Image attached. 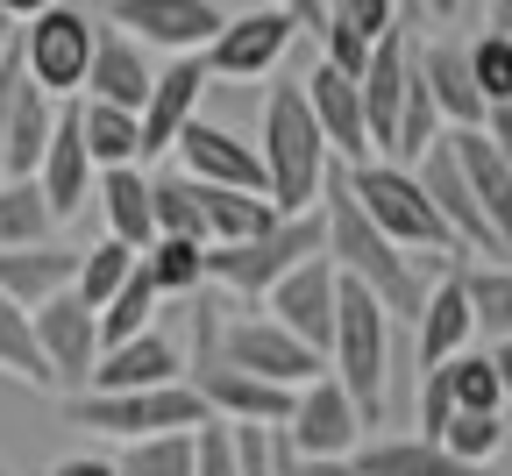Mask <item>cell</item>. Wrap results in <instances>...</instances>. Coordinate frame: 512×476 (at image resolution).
I'll use <instances>...</instances> for the list:
<instances>
[{
    "mask_svg": "<svg viewBox=\"0 0 512 476\" xmlns=\"http://www.w3.org/2000/svg\"><path fill=\"white\" fill-rule=\"evenodd\" d=\"M320 214H328V256H335L342 278L370 285L392 320H420L427 285H434V270H441V263L399 249L392 235H384V228L363 214V199L349 192V164H328V185H320Z\"/></svg>",
    "mask_w": 512,
    "mask_h": 476,
    "instance_id": "1",
    "label": "cell"
},
{
    "mask_svg": "<svg viewBox=\"0 0 512 476\" xmlns=\"http://www.w3.org/2000/svg\"><path fill=\"white\" fill-rule=\"evenodd\" d=\"M256 150H264V171H271V199L278 214H306L320 207V185H328V135L313 121V100L299 79H278L264 93V135H256Z\"/></svg>",
    "mask_w": 512,
    "mask_h": 476,
    "instance_id": "2",
    "label": "cell"
},
{
    "mask_svg": "<svg viewBox=\"0 0 512 476\" xmlns=\"http://www.w3.org/2000/svg\"><path fill=\"white\" fill-rule=\"evenodd\" d=\"M349 192L363 199V214H370L384 235H392L399 249L434 256V263H448V256H470L456 235H448V221L434 214V199H427V185L413 178V164L363 157V164H349Z\"/></svg>",
    "mask_w": 512,
    "mask_h": 476,
    "instance_id": "3",
    "label": "cell"
},
{
    "mask_svg": "<svg viewBox=\"0 0 512 476\" xmlns=\"http://www.w3.org/2000/svg\"><path fill=\"white\" fill-rule=\"evenodd\" d=\"M328 370L349 384V398L363 405V420H384L392 398V313L384 299L356 278H342V313H335V342H328Z\"/></svg>",
    "mask_w": 512,
    "mask_h": 476,
    "instance_id": "4",
    "label": "cell"
},
{
    "mask_svg": "<svg viewBox=\"0 0 512 476\" xmlns=\"http://www.w3.org/2000/svg\"><path fill=\"white\" fill-rule=\"evenodd\" d=\"M328 249V214L306 207V214H278V228L249 235V242H207V278L235 299H264L292 263Z\"/></svg>",
    "mask_w": 512,
    "mask_h": 476,
    "instance_id": "5",
    "label": "cell"
},
{
    "mask_svg": "<svg viewBox=\"0 0 512 476\" xmlns=\"http://www.w3.org/2000/svg\"><path fill=\"white\" fill-rule=\"evenodd\" d=\"M64 420L107 434V441H143V434H171V427H200L207 420V398L178 384H143V391H72L64 398Z\"/></svg>",
    "mask_w": 512,
    "mask_h": 476,
    "instance_id": "6",
    "label": "cell"
},
{
    "mask_svg": "<svg viewBox=\"0 0 512 476\" xmlns=\"http://www.w3.org/2000/svg\"><path fill=\"white\" fill-rule=\"evenodd\" d=\"M93 15L64 8V0H50L43 15L22 22V64L29 79L50 93V100H79L86 93V72H93Z\"/></svg>",
    "mask_w": 512,
    "mask_h": 476,
    "instance_id": "7",
    "label": "cell"
},
{
    "mask_svg": "<svg viewBox=\"0 0 512 476\" xmlns=\"http://www.w3.org/2000/svg\"><path fill=\"white\" fill-rule=\"evenodd\" d=\"M299 29L306 22L292 8H271V0H264V8H249V15H228L221 36L200 57H207L214 79H271L278 64H285V50L299 43Z\"/></svg>",
    "mask_w": 512,
    "mask_h": 476,
    "instance_id": "8",
    "label": "cell"
},
{
    "mask_svg": "<svg viewBox=\"0 0 512 476\" xmlns=\"http://www.w3.org/2000/svg\"><path fill=\"white\" fill-rule=\"evenodd\" d=\"M221 363L235 370H256V377H271V384H306L328 370V356H320L313 342H299V334L271 313H242V320H221Z\"/></svg>",
    "mask_w": 512,
    "mask_h": 476,
    "instance_id": "9",
    "label": "cell"
},
{
    "mask_svg": "<svg viewBox=\"0 0 512 476\" xmlns=\"http://www.w3.org/2000/svg\"><path fill=\"white\" fill-rule=\"evenodd\" d=\"M363 434H370V420H363V405L349 398V384L335 370H320V377L299 384L292 420H285V441L299 455H356Z\"/></svg>",
    "mask_w": 512,
    "mask_h": 476,
    "instance_id": "10",
    "label": "cell"
},
{
    "mask_svg": "<svg viewBox=\"0 0 512 476\" xmlns=\"http://www.w3.org/2000/svg\"><path fill=\"white\" fill-rule=\"evenodd\" d=\"M264 313L285 320L299 342H313L320 356H328V342H335V313H342V270H335V256L320 249V256H306V263H292L285 278L264 292Z\"/></svg>",
    "mask_w": 512,
    "mask_h": 476,
    "instance_id": "11",
    "label": "cell"
},
{
    "mask_svg": "<svg viewBox=\"0 0 512 476\" xmlns=\"http://www.w3.org/2000/svg\"><path fill=\"white\" fill-rule=\"evenodd\" d=\"M36 342H43V363L64 391H86L93 384V363H100V306H86L72 285L50 292L36 306Z\"/></svg>",
    "mask_w": 512,
    "mask_h": 476,
    "instance_id": "12",
    "label": "cell"
},
{
    "mask_svg": "<svg viewBox=\"0 0 512 476\" xmlns=\"http://www.w3.org/2000/svg\"><path fill=\"white\" fill-rule=\"evenodd\" d=\"M413 178L427 185V199H434V214L448 221V235H456L470 256H512L505 242H498V228L484 221V207H477V192H470V178H463V157H456V143H448V128H441V143L413 164Z\"/></svg>",
    "mask_w": 512,
    "mask_h": 476,
    "instance_id": "13",
    "label": "cell"
},
{
    "mask_svg": "<svg viewBox=\"0 0 512 476\" xmlns=\"http://www.w3.org/2000/svg\"><path fill=\"white\" fill-rule=\"evenodd\" d=\"M114 29H128L136 43L164 50V57H192V50H207L221 36V8L214 0H114Z\"/></svg>",
    "mask_w": 512,
    "mask_h": 476,
    "instance_id": "14",
    "label": "cell"
},
{
    "mask_svg": "<svg viewBox=\"0 0 512 476\" xmlns=\"http://www.w3.org/2000/svg\"><path fill=\"white\" fill-rule=\"evenodd\" d=\"M36 185H43V199H50V214H57V221H72V214H86V207H93L100 164H93V150H86L79 100H64V107H57V128H50V143H43Z\"/></svg>",
    "mask_w": 512,
    "mask_h": 476,
    "instance_id": "15",
    "label": "cell"
},
{
    "mask_svg": "<svg viewBox=\"0 0 512 476\" xmlns=\"http://www.w3.org/2000/svg\"><path fill=\"white\" fill-rule=\"evenodd\" d=\"M178 171H192V178H207V185H242V192H271V171H264V150L256 143H242L235 128H221V121H207V114H192L185 121V135H178Z\"/></svg>",
    "mask_w": 512,
    "mask_h": 476,
    "instance_id": "16",
    "label": "cell"
},
{
    "mask_svg": "<svg viewBox=\"0 0 512 476\" xmlns=\"http://www.w3.org/2000/svg\"><path fill=\"white\" fill-rule=\"evenodd\" d=\"M207 86H214V72H207L200 50H192V57H171L164 72H157V86H150V100H143V164H157V157L178 150V135H185L192 114H200Z\"/></svg>",
    "mask_w": 512,
    "mask_h": 476,
    "instance_id": "17",
    "label": "cell"
},
{
    "mask_svg": "<svg viewBox=\"0 0 512 476\" xmlns=\"http://www.w3.org/2000/svg\"><path fill=\"white\" fill-rule=\"evenodd\" d=\"M299 86H306V100H313V121H320V135H328L335 164H363V157H377V143H370V114H363V86H356L349 72H335V64L320 57Z\"/></svg>",
    "mask_w": 512,
    "mask_h": 476,
    "instance_id": "18",
    "label": "cell"
},
{
    "mask_svg": "<svg viewBox=\"0 0 512 476\" xmlns=\"http://www.w3.org/2000/svg\"><path fill=\"white\" fill-rule=\"evenodd\" d=\"M477 342V313H470V285H463V263H441L434 270V285H427V306L413 320V356L420 370L448 363V356H463Z\"/></svg>",
    "mask_w": 512,
    "mask_h": 476,
    "instance_id": "19",
    "label": "cell"
},
{
    "mask_svg": "<svg viewBox=\"0 0 512 476\" xmlns=\"http://www.w3.org/2000/svg\"><path fill=\"white\" fill-rule=\"evenodd\" d=\"M178 377H185L178 342H171L164 327H143V334H128V342L100 349L86 391H143V384H178Z\"/></svg>",
    "mask_w": 512,
    "mask_h": 476,
    "instance_id": "20",
    "label": "cell"
},
{
    "mask_svg": "<svg viewBox=\"0 0 512 476\" xmlns=\"http://www.w3.org/2000/svg\"><path fill=\"white\" fill-rule=\"evenodd\" d=\"M150 86H157L150 43H136L128 29H114V22H107V29L93 36V72H86V93H93V100H114V107H136V114H143Z\"/></svg>",
    "mask_w": 512,
    "mask_h": 476,
    "instance_id": "21",
    "label": "cell"
},
{
    "mask_svg": "<svg viewBox=\"0 0 512 476\" xmlns=\"http://www.w3.org/2000/svg\"><path fill=\"white\" fill-rule=\"evenodd\" d=\"M93 199H100L107 235H121L128 249H150L157 242V185H150L143 164H107L100 185H93Z\"/></svg>",
    "mask_w": 512,
    "mask_h": 476,
    "instance_id": "22",
    "label": "cell"
},
{
    "mask_svg": "<svg viewBox=\"0 0 512 476\" xmlns=\"http://www.w3.org/2000/svg\"><path fill=\"white\" fill-rule=\"evenodd\" d=\"M420 79H427V93H434L448 128H484L491 100H484V86L470 72V43H427L420 50Z\"/></svg>",
    "mask_w": 512,
    "mask_h": 476,
    "instance_id": "23",
    "label": "cell"
},
{
    "mask_svg": "<svg viewBox=\"0 0 512 476\" xmlns=\"http://www.w3.org/2000/svg\"><path fill=\"white\" fill-rule=\"evenodd\" d=\"M448 143H456V157H463V178H470V192H477L484 221H491L498 242L512 249V157L491 143L484 128H448Z\"/></svg>",
    "mask_w": 512,
    "mask_h": 476,
    "instance_id": "24",
    "label": "cell"
},
{
    "mask_svg": "<svg viewBox=\"0 0 512 476\" xmlns=\"http://www.w3.org/2000/svg\"><path fill=\"white\" fill-rule=\"evenodd\" d=\"M72 278H79V249H64V242L0 249V292H8V299H22L29 313H36L50 292H64Z\"/></svg>",
    "mask_w": 512,
    "mask_h": 476,
    "instance_id": "25",
    "label": "cell"
},
{
    "mask_svg": "<svg viewBox=\"0 0 512 476\" xmlns=\"http://www.w3.org/2000/svg\"><path fill=\"white\" fill-rule=\"evenodd\" d=\"M363 476H498V469H470L463 455H448L434 434H392V441H363L356 448Z\"/></svg>",
    "mask_w": 512,
    "mask_h": 476,
    "instance_id": "26",
    "label": "cell"
},
{
    "mask_svg": "<svg viewBox=\"0 0 512 476\" xmlns=\"http://www.w3.org/2000/svg\"><path fill=\"white\" fill-rule=\"evenodd\" d=\"M57 107L64 100H50L36 79H22L15 114H8V135H0V178H36L43 143H50V128H57Z\"/></svg>",
    "mask_w": 512,
    "mask_h": 476,
    "instance_id": "27",
    "label": "cell"
},
{
    "mask_svg": "<svg viewBox=\"0 0 512 476\" xmlns=\"http://www.w3.org/2000/svg\"><path fill=\"white\" fill-rule=\"evenodd\" d=\"M200 207H207V242H249L278 228V199L271 192H242V185H207L200 178Z\"/></svg>",
    "mask_w": 512,
    "mask_h": 476,
    "instance_id": "28",
    "label": "cell"
},
{
    "mask_svg": "<svg viewBox=\"0 0 512 476\" xmlns=\"http://www.w3.org/2000/svg\"><path fill=\"white\" fill-rule=\"evenodd\" d=\"M79 128H86V150L93 164H143V114L136 107H114V100H93L79 93Z\"/></svg>",
    "mask_w": 512,
    "mask_h": 476,
    "instance_id": "29",
    "label": "cell"
},
{
    "mask_svg": "<svg viewBox=\"0 0 512 476\" xmlns=\"http://www.w3.org/2000/svg\"><path fill=\"white\" fill-rule=\"evenodd\" d=\"M0 377H15L22 391H57V377L43 363V342H36V313L8 292H0Z\"/></svg>",
    "mask_w": 512,
    "mask_h": 476,
    "instance_id": "30",
    "label": "cell"
},
{
    "mask_svg": "<svg viewBox=\"0 0 512 476\" xmlns=\"http://www.w3.org/2000/svg\"><path fill=\"white\" fill-rule=\"evenodd\" d=\"M57 214L36 178H0V249H29V242H57Z\"/></svg>",
    "mask_w": 512,
    "mask_h": 476,
    "instance_id": "31",
    "label": "cell"
},
{
    "mask_svg": "<svg viewBox=\"0 0 512 476\" xmlns=\"http://www.w3.org/2000/svg\"><path fill=\"white\" fill-rule=\"evenodd\" d=\"M143 263H150V278H157L164 299H192V292L214 285L207 278V242H192V235H157L143 249Z\"/></svg>",
    "mask_w": 512,
    "mask_h": 476,
    "instance_id": "32",
    "label": "cell"
},
{
    "mask_svg": "<svg viewBox=\"0 0 512 476\" xmlns=\"http://www.w3.org/2000/svg\"><path fill=\"white\" fill-rule=\"evenodd\" d=\"M157 306H164V292L150 278V263H136V270H128V285L100 306V349H114V342H128V334L157 327Z\"/></svg>",
    "mask_w": 512,
    "mask_h": 476,
    "instance_id": "33",
    "label": "cell"
},
{
    "mask_svg": "<svg viewBox=\"0 0 512 476\" xmlns=\"http://www.w3.org/2000/svg\"><path fill=\"white\" fill-rule=\"evenodd\" d=\"M114 469H121V476H192V469H200V448H192V427H171V434H143V441H121Z\"/></svg>",
    "mask_w": 512,
    "mask_h": 476,
    "instance_id": "34",
    "label": "cell"
},
{
    "mask_svg": "<svg viewBox=\"0 0 512 476\" xmlns=\"http://www.w3.org/2000/svg\"><path fill=\"white\" fill-rule=\"evenodd\" d=\"M143 263V249H128L121 235H107V242H93V249H79V278H72V292L86 299V306H107L121 285H128V270Z\"/></svg>",
    "mask_w": 512,
    "mask_h": 476,
    "instance_id": "35",
    "label": "cell"
},
{
    "mask_svg": "<svg viewBox=\"0 0 512 476\" xmlns=\"http://www.w3.org/2000/svg\"><path fill=\"white\" fill-rule=\"evenodd\" d=\"M463 285H470V313L484 342H505L512 334V263H463Z\"/></svg>",
    "mask_w": 512,
    "mask_h": 476,
    "instance_id": "36",
    "label": "cell"
},
{
    "mask_svg": "<svg viewBox=\"0 0 512 476\" xmlns=\"http://www.w3.org/2000/svg\"><path fill=\"white\" fill-rule=\"evenodd\" d=\"M434 441H441L448 455H463L470 469H498V455L512 448V427H505V413H456Z\"/></svg>",
    "mask_w": 512,
    "mask_h": 476,
    "instance_id": "37",
    "label": "cell"
},
{
    "mask_svg": "<svg viewBox=\"0 0 512 476\" xmlns=\"http://www.w3.org/2000/svg\"><path fill=\"white\" fill-rule=\"evenodd\" d=\"M157 235H192L207 242V207H200V178L192 171H157Z\"/></svg>",
    "mask_w": 512,
    "mask_h": 476,
    "instance_id": "38",
    "label": "cell"
},
{
    "mask_svg": "<svg viewBox=\"0 0 512 476\" xmlns=\"http://www.w3.org/2000/svg\"><path fill=\"white\" fill-rule=\"evenodd\" d=\"M441 107H434V93H427V79L413 72V86H406V114H399V135H392V150H384V157H392V164H420L434 143H441Z\"/></svg>",
    "mask_w": 512,
    "mask_h": 476,
    "instance_id": "39",
    "label": "cell"
},
{
    "mask_svg": "<svg viewBox=\"0 0 512 476\" xmlns=\"http://www.w3.org/2000/svg\"><path fill=\"white\" fill-rule=\"evenodd\" d=\"M448 384H456V413H505V384H498V363L491 349H463L448 356Z\"/></svg>",
    "mask_w": 512,
    "mask_h": 476,
    "instance_id": "40",
    "label": "cell"
},
{
    "mask_svg": "<svg viewBox=\"0 0 512 476\" xmlns=\"http://www.w3.org/2000/svg\"><path fill=\"white\" fill-rule=\"evenodd\" d=\"M328 22L349 29V36H363V43H377V36L406 29L413 8H406V0H328Z\"/></svg>",
    "mask_w": 512,
    "mask_h": 476,
    "instance_id": "41",
    "label": "cell"
},
{
    "mask_svg": "<svg viewBox=\"0 0 512 476\" xmlns=\"http://www.w3.org/2000/svg\"><path fill=\"white\" fill-rule=\"evenodd\" d=\"M470 72H477L484 100H512V29H505V22L470 43Z\"/></svg>",
    "mask_w": 512,
    "mask_h": 476,
    "instance_id": "42",
    "label": "cell"
},
{
    "mask_svg": "<svg viewBox=\"0 0 512 476\" xmlns=\"http://www.w3.org/2000/svg\"><path fill=\"white\" fill-rule=\"evenodd\" d=\"M456 420V384H448V363L420 370V434H441Z\"/></svg>",
    "mask_w": 512,
    "mask_h": 476,
    "instance_id": "43",
    "label": "cell"
},
{
    "mask_svg": "<svg viewBox=\"0 0 512 476\" xmlns=\"http://www.w3.org/2000/svg\"><path fill=\"white\" fill-rule=\"evenodd\" d=\"M313 36H320V57H328V64H335V72H349V79H363V64H370V50H377V43H363V36H349V29H335V22H320Z\"/></svg>",
    "mask_w": 512,
    "mask_h": 476,
    "instance_id": "44",
    "label": "cell"
},
{
    "mask_svg": "<svg viewBox=\"0 0 512 476\" xmlns=\"http://www.w3.org/2000/svg\"><path fill=\"white\" fill-rule=\"evenodd\" d=\"M50 476H121V469H114V455H64V462H50Z\"/></svg>",
    "mask_w": 512,
    "mask_h": 476,
    "instance_id": "45",
    "label": "cell"
},
{
    "mask_svg": "<svg viewBox=\"0 0 512 476\" xmlns=\"http://www.w3.org/2000/svg\"><path fill=\"white\" fill-rule=\"evenodd\" d=\"M271 476H306V462H299V448L285 441V427H271Z\"/></svg>",
    "mask_w": 512,
    "mask_h": 476,
    "instance_id": "46",
    "label": "cell"
},
{
    "mask_svg": "<svg viewBox=\"0 0 512 476\" xmlns=\"http://www.w3.org/2000/svg\"><path fill=\"white\" fill-rule=\"evenodd\" d=\"M484 135L512 157V100H491V114H484Z\"/></svg>",
    "mask_w": 512,
    "mask_h": 476,
    "instance_id": "47",
    "label": "cell"
},
{
    "mask_svg": "<svg viewBox=\"0 0 512 476\" xmlns=\"http://www.w3.org/2000/svg\"><path fill=\"white\" fill-rule=\"evenodd\" d=\"M299 462H306V476H363L356 455H299Z\"/></svg>",
    "mask_w": 512,
    "mask_h": 476,
    "instance_id": "48",
    "label": "cell"
},
{
    "mask_svg": "<svg viewBox=\"0 0 512 476\" xmlns=\"http://www.w3.org/2000/svg\"><path fill=\"white\" fill-rule=\"evenodd\" d=\"M271 8H292L306 29H320V22H328V0H271Z\"/></svg>",
    "mask_w": 512,
    "mask_h": 476,
    "instance_id": "49",
    "label": "cell"
},
{
    "mask_svg": "<svg viewBox=\"0 0 512 476\" xmlns=\"http://www.w3.org/2000/svg\"><path fill=\"white\" fill-rule=\"evenodd\" d=\"M491 363H498V384H505V405H512V334L491 342Z\"/></svg>",
    "mask_w": 512,
    "mask_h": 476,
    "instance_id": "50",
    "label": "cell"
},
{
    "mask_svg": "<svg viewBox=\"0 0 512 476\" xmlns=\"http://www.w3.org/2000/svg\"><path fill=\"white\" fill-rule=\"evenodd\" d=\"M50 8V0H0V15H8V22H29V15H43Z\"/></svg>",
    "mask_w": 512,
    "mask_h": 476,
    "instance_id": "51",
    "label": "cell"
},
{
    "mask_svg": "<svg viewBox=\"0 0 512 476\" xmlns=\"http://www.w3.org/2000/svg\"><path fill=\"white\" fill-rule=\"evenodd\" d=\"M491 15H498V22H505V29H512V0H491Z\"/></svg>",
    "mask_w": 512,
    "mask_h": 476,
    "instance_id": "52",
    "label": "cell"
},
{
    "mask_svg": "<svg viewBox=\"0 0 512 476\" xmlns=\"http://www.w3.org/2000/svg\"><path fill=\"white\" fill-rule=\"evenodd\" d=\"M427 8H434V15H448V8H456V0H427Z\"/></svg>",
    "mask_w": 512,
    "mask_h": 476,
    "instance_id": "53",
    "label": "cell"
},
{
    "mask_svg": "<svg viewBox=\"0 0 512 476\" xmlns=\"http://www.w3.org/2000/svg\"><path fill=\"white\" fill-rule=\"evenodd\" d=\"M8 36H15V22H8V15H0V43H8Z\"/></svg>",
    "mask_w": 512,
    "mask_h": 476,
    "instance_id": "54",
    "label": "cell"
},
{
    "mask_svg": "<svg viewBox=\"0 0 512 476\" xmlns=\"http://www.w3.org/2000/svg\"><path fill=\"white\" fill-rule=\"evenodd\" d=\"M406 8H413V15H420V0H406Z\"/></svg>",
    "mask_w": 512,
    "mask_h": 476,
    "instance_id": "55",
    "label": "cell"
},
{
    "mask_svg": "<svg viewBox=\"0 0 512 476\" xmlns=\"http://www.w3.org/2000/svg\"><path fill=\"white\" fill-rule=\"evenodd\" d=\"M0 476H8V469H0Z\"/></svg>",
    "mask_w": 512,
    "mask_h": 476,
    "instance_id": "56",
    "label": "cell"
}]
</instances>
